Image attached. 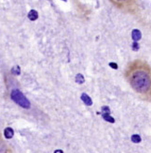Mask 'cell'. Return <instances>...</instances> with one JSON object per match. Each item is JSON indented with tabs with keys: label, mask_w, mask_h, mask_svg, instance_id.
<instances>
[{
	"label": "cell",
	"mask_w": 151,
	"mask_h": 153,
	"mask_svg": "<svg viewBox=\"0 0 151 153\" xmlns=\"http://www.w3.org/2000/svg\"><path fill=\"white\" fill-rule=\"evenodd\" d=\"M103 113H107V114H111V111L108 106H103L102 107V114Z\"/></svg>",
	"instance_id": "obj_13"
},
{
	"label": "cell",
	"mask_w": 151,
	"mask_h": 153,
	"mask_svg": "<svg viewBox=\"0 0 151 153\" xmlns=\"http://www.w3.org/2000/svg\"><path fill=\"white\" fill-rule=\"evenodd\" d=\"M85 82V78L81 73H78L76 75V83L78 84V85H82Z\"/></svg>",
	"instance_id": "obj_8"
},
{
	"label": "cell",
	"mask_w": 151,
	"mask_h": 153,
	"mask_svg": "<svg viewBox=\"0 0 151 153\" xmlns=\"http://www.w3.org/2000/svg\"><path fill=\"white\" fill-rule=\"evenodd\" d=\"M7 151V147H6V145L4 144L2 140L0 139V153H6Z\"/></svg>",
	"instance_id": "obj_11"
},
{
	"label": "cell",
	"mask_w": 151,
	"mask_h": 153,
	"mask_svg": "<svg viewBox=\"0 0 151 153\" xmlns=\"http://www.w3.org/2000/svg\"><path fill=\"white\" fill-rule=\"evenodd\" d=\"M10 97H11V100L15 103H17L19 106H21L22 108L29 109L31 107V103H30L29 100L23 95V93L21 92V90L13 89L10 93Z\"/></svg>",
	"instance_id": "obj_2"
},
{
	"label": "cell",
	"mask_w": 151,
	"mask_h": 153,
	"mask_svg": "<svg viewBox=\"0 0 151 153\" xmlns=\"http://www.w3.org/2000/svg\"><path fill=\"white\" fill-rule=\"evenodd\" d=\"M80 99H81V101H82L86 105H88V106L92 105V100H91V98L90 97L88 94H86V93H82Z\"/></svg>",
	"instance_id": "obj_3"
},
{
	"label": "cell",
	"mask_w": 151,
	"mask_h": 153,
	"mask_svg": "<svg viewBox=\"0 0 151 153\" xmlns=\"http://www.w3.org/2000/svg\"><path fill=\"white\" fill-rule=\"evenodd\" d=\"M62 1H66V0H62Z\"/></svg>",
	"instance_id": "obj_17"
},
{
	"label": "cell",
	"mask_w": 151,
	"mask_h": 153,
	"mask_svg": "<svg viewBox=\"0 0 151 153\" xmlns=\"http://www.w3.org/2000/svg\"><path fill=\"white\" fill-rule=\"evenodd\" d=\"M54 153H64V151H62V149H56V150L54 151Z\"/></svg>",
	"instance_id": "obj_15"
},
{
	"label": "cell",
	"mask_w": 151,
	"mask_h": 153,
	"mask_svg": "<svg viewBox=\"0 0 151 153\" xmlns=\"http://www.w3.org/2000/svg\"><path fill=\"white\" fill-rule=\"evenodd\" d=\"M131 48H133V51H138V50H139V48H140V45L138 44L137 41H134V42L131 44Z\"/></svg>",
	"instance_id": "obj_12"
},
{
	"label": "cell",
	"mask_w": 151,
	"mask_h": 153,
	"mask_svg": "<svg viewBox=\"0 0 151 153\" xmlns=\"http://www.w3.org/2000/svg\"><path fill=\"white\" fill-rule=\"evenodd\" d=\"M141 38H142V33H141L140 30L133 29V31H131V39H133L134 41H140Z\"/></svg>",
	"instance_id": "obj_4"
},
{
	"label": "cell",
	"mask_w": 151,
	"mask_h": 153,
	"mask_svg": "<svg viewBox=\"0 0 151 153\" xmlns=\"http://www.w3.org/2000/svg\"><path fill=\"white\" fill-rule=\"evenodd\" d=\"M130 82L134 89L139 93H146L150 88V77L147 72L136 70L130 76Z\"/></svg>",
	"instance_id": "obj_1"
},
{
	"label": "cell",
	"mask_w": 151,
	"mask_h": 153,
	"mask_svg": "<svg viewBox=\"0 0 151 153\" xmlns=\"http://www.w3.org/2000/svg\"><path fill=\"white\" fill-rule=\"evenodd\" d=\"M131 140L133 143H135V144H139V143L142 141V138L139 134H133L131 137Z\"/></svg>",
	"instance_id": "obj_9"
},
{
	"label": "cell",
	"mask_w": 151,
	"mask_h": 153,
	"mask_svg": "<svg viewBox=\"0 0 151 153\" xmlns=\"http://www.w3.org/2000/svg\"><path fill=\"white\" fill-rule=\"evenodd\" d=\"M118 1H126V0H118Z\"/></svg>",
	"instance_id": "obj_16"
},
{
	"label": "cell",
	"mask_w": 151,
	"mask_h": 153,
	"mask_svg": "<svg viewBox=\"0 0 151 153\" xmlns=\"http://www.w3.org/2000/svg\"><path fill=\"white\" fill-rule=\"evenodd\" d=\"M4 135L5 137L7 138V139H11V138L13 137L14 135V131L13 129L10 128V127H8L4 130Z\"/></svg>",
	"instance_id": "obj_5"
},
{
	"label": "cell",
	"mask_w": 151,
	"mask_h": 153,
	"mask_svg": "<svg viewBox=\"0 0 151 153\" xmlns=\"http://www.w3.org/2000/svg\"><path fill=\"white\" fill-rule=\"evenodd\" d=\"M109 66H110L113 70H118V64H116L115 62H110V63H109Z\"/></svg>",
	"instance_id": "obj_14"
},
{
	"label": "cell",
	"mask_w": 151,
	"mask_h": 153,
	"mask_svg": "<svg viewBox=\"0 0 151 153\" xmlns=\"http://www.w3.org/2000/svg\"><path fill=\"white\" fill-rule=\"evenodd\" d=\"M102 117L105 121L109 122V123H115V118L113 117L110 116V114H107V113H103Z\"/></svg>",
	"instance_id": "obj_7"
},
{
	"label": "cell",
	"mask_w": 151,
	"mask_h": 153,
	"mask_svg": "<svg viewBox=\"0 0 151 153\" xmlns=\"http://www.w3.org/2000/svg\"><path fill=\"white\" fill-rule=\"evenodd\" d=\"M11 73L14 75H20L21 74V68L19 67L18 65L12 67V69H11Z\"/></svg>",
	"instance_id": "obj_10"
},
{
	"label": "cell",
	"mask_w": 151,
	"mask_h": 153,
	"mask_svg": "<svg viewBox=\"0 0 151 153\" xmlns=\"http://www.w3.org/2000/svg\"><path fill=\"white\" fill-rule=\"evenodd\" d=\"M27 17H28L29 20L31 21H36V19L38 18V13L37 11H36L35 9H32V10H30L28 12V15H27Z\"/></svg>",
	"instance_id": "obj_6"
}]
</instances>
